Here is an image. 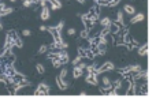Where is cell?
Segmentation results:
<instances>
[{
    "instance_id": "8992f818",
    "label": "cell",
    "mask_w": 156,
    "mask_h": 105,
    "mask_svg": "<svg viewBox=\"0 0 156 105\" xmlns=\"http://www.w3.org/2000/svg\"><path fill=\"white\" fill-rule=\"evenodd\" d=\"M144 18H145V16H144V14L143 13H138V14H136V15L133 16V18L130 19V23H138V22H143L144 21Z\"/></svg>"
},
{
    "instance_id": "ac0fdd59",
    "label": "cell",
    "mask_w": 156,
    "mask_h": 105,
    "mask_svg": "<svg viewBox=\"0 0 156 105\" xmlns=\"http://www.w3.org/2000/svg\"><path fill=\"white\" fill-rule=\"evenodd\" d=\"M81 60H82V56H79V55H78V56L75 57L74 60H73V66H75V64H78V63H79V61H81Z\"/></svg>"
},
{
    "instance_id": "2e32d148",
    "label": "cell",
    "mask_w": 156,
    "mask_h": 105,
    "mask_svg": "<svg viewBox=\"0 0 156 105\" xmlns=\"http://www.w3.org/2000/svg\"><path fill=\"white\" fill-rule=\"evenodd\" d=\"M52 63H53V66L55 67H59V66H62V61L59 60V59H56V57H53V59H52Z\"/></svg>"
},
{
    "instance_id": "277c9868",
    "label": "cell",
    "mask_w": 156,
    "mask_h": 105,
    "mask_svg": "<svg viewBox=\"0 0 156 105\" xmlns=\"http://www.w3.org/2000/svg\"><path fill=\"white\" fill-rule=\"evenodd\" d=\"M40 18H41L42 21H48V19L51 18V13H49L48 6H47V7H41V14H40Z\"/></svg>"
},
{
    "instance_id": "3957f363",
    "label": "cell",
    "mask_w": 156,
    "mask_h": 105,
    "mask_svg": "<svg viewBox=\"0 0 156 105\" xmlns=\"http://www.w3.org/2000/svg\"><path fill=\"white\" fill-rule=\"evenodd\" d=\"M85 82L89 83V85L96 86V85L99 83V81H97V74H94V72H88V75H86V78H85Z\"/></svg>"
},
{
    "instance_id": "7c38bea8",
    "label": "cell",
    "mask_w": 156,
    "mask_h": 105,
    "mask_svg": "<svg viewBox=\"0 0 156 105\" xmlns=\"http://www.w3.org/2000/svg\"><path fill=\"white\" fill-rule=\"evenodd\" d=\"M117 21H118V22H117L118 25H122V23H123V14L120 13V11L117 14Z\"/></svg>"
},
{
    "instance_id": "d6986e66",
    "label": "cell",
    "mask_w": 156,
    "mask_h": 105,
    "mask_svg": "<svg viewBox=\"0 0 156 105\" xmlns=\"http://www.w3.org/2000/svg\"><path fill=\"white\" fill-rule=\"evenodd\" d=\"M47 51H48V47H47V45H42V47L39 49V53H45Z\"/></svg>"
},
{
    "instance_id": "9a60e30c",
    "label": "cell",
    "mask_w": 156,
    "mask_h": 105,
    "mask_svg": "<svg viewBox=\"0 0 156 105\" xmlns=\"http://www.w3.org/2000/svg\"><path fill=\"white\" fill-rule=\"evenodd\" d=\"M36 71H37L39 74H44L45 68H44V66H42V64H37V66H36Z\"/></svg>"
},
{
    "instance_id": "8fae6325",
    "label": "cell",
    "mask_w": 156,
    "mask_h": 105,
    "mask_svg": "<svg viewBox=\"0 0 156 105\" xmlns=\"http://www.w3.org/2000/svg\"><path fill=\"white\" fill-rule=\"evenodd\" d=\"M146 52H148V47H146V44L145 45H141L140 49H138V55H140V56H145Z\"/></svg>"
},
{
    "instance_id": "4fadbf2b",
    "label": "cell",
    "mask_w": 156,
    "mask_h": 105,
    "mask_svg": "<svg viewBox=\"0 0 156 105\" xmlns=\"http://www.w3.org/2000/svg\"><path fill=\"white\" fill-rule=\"evenodd\" d=\"M13 11H14L13 8H7V7H6V8H4L3 11H0V15H1V16L8 15V14H11V13H13Z\"/></svg>"
},
{
    "instance_id": "5b68a950",
    "label": "cell",
    "mask_w": 156,
    "mask_h": 105,
    "mask_svg": "<svg viewBox=\"0 0 156 105\" xmlns=\"http://www.w3.org/2000/svg\"><path fill=\"white\" fill-rule=\"evenodd\" d=\"M56 85L60 90H66L68 87V82L66 79H62V78H56Z\"/></svg>"
},
{
    "instance_id": "484cf974",
    "label": "cell",
    "mask_w": 156,
    "mask_h": 105,
    "mask_svg": "<svg viewBox=\"0 0 156 105\" xmlns=\"http://www.w3.org/2000/svg\"><path fill=\"white\" fill-rule=\"evenodd\" d=\"M10 1H11V3H15V1H16V0H10Z\"/></svg>"
},
{
    "instance_id": "30bf717a",
    "label": "cell",
    "mask_w": 156,
    "mask_h": 105,
    "mask_svg": "<svg viewBox=\"0 0 156 105\" xmlns=\"http://www.w3.org/2000/svg\"><path fill=\"white\" fill-rule=\"evenodd\" d=\"M82 74H84V70H81L79 67L75 66L74 70H73V75H74V78L77 79V78H79V76H82Z\"/></svg>"
},
{
    "instance_id": "ba28073f",
    "label": "cell",
    "mask_w": 156,
    "mask_h": 105,
    "mask_svg": "<svg viewBox=\"0 0 156 105\" xmlns=\"http://www.w3.org/2000/svg\"><path fill=\"white\" fill-rule=\"evenodd\" d=\"M111 23H112V21H111V18H108V16H104V18L100 19L101 27H110Z\"/></svg>"
},
{
    "instance_id": "5bb4252c",
    "label": "cell",
    "mask_w": 156,
    "mask_h": 105,
    "mask_svg": "<svg viewBox=\"0 0 156 105\" xmlns=\"http://www.w3.org/2000/svg\"><path fill=\"white\" fill-rule=\"evenodd\" d=\"M23 1V7H26V8H29V7H32L33 4V0H22Z\"/></svg>"
},
{
    "instance_id": "603a6c76",
    "label": "cell",
    "mask_w": 156,
    "mask_h": 105,
    "mask_svg": "<svg viewBox=\"0 0 156 105\" xmlns=\"http://www.w3.org/2000/svg\"><path fill=\"white\" fill-rule=\"evenodd\" d=\"M40 30H41V32H47V26L41 25V26H40Z\"/></svg>"
},
{
    "instance_id": "e0dca14e",
    "label": "cell",
    "mask_w": 156,
    "mask_h": 105,
    "mask_svg": "<svg viewBox=\"0 0 156 105\" xmlns=\"http://www.w3.org/2000/svg\"><path fill=\"white\" fill-rule=\"evenodd\" d=\"M67 68H63L62 71H60V75H59V78H62V79H66V75H67Z\"/></svg>"
},
{
    "instance_id": "cb8c5ba5",
    "label": "cell",
    "mask_w": 156,
    "mask_h": 105,
    "mask_svg": "<svg viewBox=\"0 0 156 105\" xmlns=\"http://www.w3.org/2000/svg\"><path fill=\"white\" fill-rule=\"evenodd\" d=\"M79 95H81V97H85V95H88V93L86 92H79Z\"/></svg>"
},
{
    "instance_id": "9c48e42d",
    "label": "cell",
    "mask_w": 156,
    "mask_h": 105,
    "mask_svg": "<svg viewBox=\"0 0 156 105\" xmlns=\"http://www.w3.org/2000/svg\"><path fill=\"white\" fill-rule=\"evenodd\" d=\"M101 83H103V87H111L112 86V81L110 79V76L104 75L103 78H101Z\"/></svg>"
},
{
    "instance_id": "7402d4cb",
    "label": "cell",
    "mask_w": 156,
    "mask_h": 105,
    "mask_svg": "<svg viewBox=\"0 0 156 105\" xmlns=\"http://www.w3.org/2000/svg\"><path fill=\"white\" fill-rule=\"evenodd\" d=\"M22 34L25 35V37H29L32 33H30V30H27V29H26V30H23V32H22Z\"/></svg>"
},
{
    "instance_id": "52a82bcc",
    "label": "cell",
    "mask_w": 156,
    "mask_h": 105,
    "mask_svg": "<svg viewBox=\"0 0 156 105\" xmlns=\"http://www.w3.org/2000/svg\"><path fill=\"white\" fill-rule=\"evenodd\" d=\"M123 11L126 14H129V15H134V14H136V8H134V6H131V4H125Z\"/></svg>"
},
{
    "instance_id": "44dd1931",
    "label": "cell",
    "mask_w": 156,
    "mask_h": 105,
    "mask_svg": "<svg viewBox=\"0 0 156 105\" xmlns=\"http://www.w3.org/2000/svg\"><path fill=\"white\" fill-rule=\"evenodd\" d=\"M75 66H77V67H79L81 70H85V68H86V64H85V63H82V61H79V63H78V64H75Z\"/></svg>"
},
{
    "instance_id": "6da1fadb",
    "label": "cell",
    "mask_w": 156,
    "mask_h": 105,
    "mask_svg": "<svg viewBox=\"0 0 156 105\" xmlns=\"http://www.w3.org/2000/svg\"><path fill=\"white\" fill-rule=\"evenodd\" d=\"M49 92H51L49 85H47V83H40V85L37 86V89L34 90V94H37V95H47V94H49Z\"/></svg>"
},
{
    "instance_id": "ffe728a7",
    "label": "cell",
    "mask_w": 156,
    "mask_h": 105,
    "mask_svg": "<svg viewBox=\"0 0 156 105\" xmlns=\"http://www.w3.org/2000/svg\"><path fill=\"white\" fill-rule=\"evenodd\" d=\"M67 34H68V35H74V34H75V29H74V27L67 29Z\"/></svg>"
},
{
    "instance_id": "d4e9b609",
    "label": "cell",
    "mask_w": 156,
    "mask_h": 105,
    "mask_svg": "<svg viewBox=\"0 0 156 105\" xmlns=\"http://www.w3.org/2000/svg\"><path fill=\"white\" fill-rule=\"evenodd\" d=\"M0 30H3V25H1V22H0Z\"/></svg>"
},
{
    "instance_id": "7a4b0ae2",
    "label": "cell",
    "mask_w": 156,
    "mask_h": 105,
    "mask_svg": "<svg viewBox=\"0 0 156 105\" xmlns=\"http://www.w3.org/2000/svg\"><path fill=\"white\" fill-rule=\"evenodd\" d=\"M114 68V63H111V61H105V63L103 64L101 67H99V68H96L94 70V74H100V72H104V71H110Z\"/></svg>"
}]
</instances>
